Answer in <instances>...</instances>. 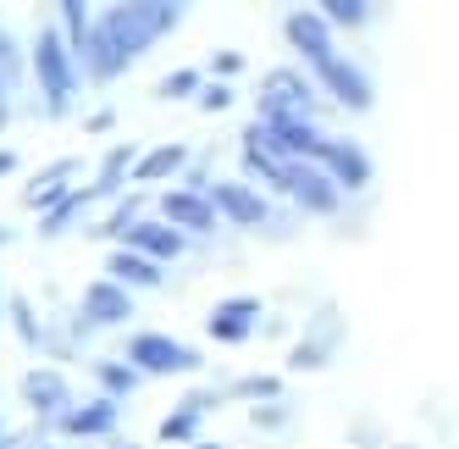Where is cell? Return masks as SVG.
<instances>
[{
    "label": "cell",
    "instance_id": "cell-1",
    "mask_svg": "<svg viewBox=\"0 0 459 449\" xmlns=\"http://www.w3.org/2000/svg\"><path fill=\"white\" fill-rule=\"evenodd\" d=\"M183 6H188V0H122V6H111L100 22H89L83 50L73 61H83L94 84H111L117 73L134 67L155 40L172 34Z\"/></svg>",
    "mask_w": 459,
    "mask_h": 449
},
{
    "label": "cell",
    "instance_id": "cell-2",
    "mask_svg": "<svg viewBox=\"0 0 459 449\" xmlns=\"http://www.w3.org/2000/svg\"><path fill=\"white\" fill-rule=\"evenodd\" d=\"M28 67H34L39 89H45V111L50 117H67V106L78 101V61L61 40V28H39L34 50H28Z\"/></svg>",
    "mask_w": 459,
    "mask_h": 449
},
{
    "label": "cell",
    "instance_id": "cell-3",
    "mask_svg": "<svg viewBox=\"0 0 459 449\" xmlns=\"http://www.w3.org/2000/svg\"><path fill=\"white\" fill-rule=\"evenodd\" d=\"M260 172H266L288 200H299V206H305V211H316V216H333V211H338V200H343L338 189H333V178H326L316 162H266Z\"/></svg>",
    "mask_w": 459,
    "mask_h": 449
},
{
    "label": "cell",
    "instance_id": "cell-4",
    "mask_svg": "<svg viewBox=\"0 0 459 449\" xmlns=\"http://www.w3.org/2000/svg\"><path fill=\"white\" fill-rule=\"evenodd\" d=\"M316 117V89L305 73H266L260 78V122H310Z\"/></svg>",
    "mask_w": 459,
    "mask_h": 449
},
{
    "label": "cell",
    "instance_id": "cell-5",
    "mask_svg": "<svg viewBox=\"0 0 459 449\" xmlns=\"http://www.w3.org/2000/svg\"><path fill=\"white\" fill-rule=\"evenodd\" d=\"M127 361L134 372H155V377H178V372H200V349L178 344L172 333H134L127 339Z\"/></svg>",
    "mask_w": 459,
    "mask_h": 449
},
{
    "label": "cell",
    "instance_id": "cell-6",
    "mask_svg": "<svg viewBox=\"0 0 459 449\" xmlns=\"http://www.w3.org/2000/svg\"><path fill=\"white\" fill-rule=\"evenodd\" d=\"M155 211H160V222H167V228H178L183 239H188V233H216V228H221V216H216V206L205 200V189H172V195L155 200Z\"/></svg>",
    "mask_w": 459,
    "mask_h": 449
},
{
    "label": "cell",
    "instance_id": "cell-7",
    "mask_svg": "<svg viewBox=\"0 0 459 449\" xmlns=\"http://www.w3.org/2000/svg\"><path fill=\"white\" fill-rule=\"evenodd\" d=\"M78 316H83V333L89 328H117V322H127L134 316V295H127L122 283H111V277H94L89 288H83V300H78Z\"/></svg>",
    "mask_w": 459,
    "mask_h": 449
},
{
    "label": "cell",
    "instance_id": "cell-8",
    "mask_svg": "<svg viewBox=\"0 0 459 449\" xmlns=\"http://www.w3.org/2000/svg\"><path fill=\"white\" fill-rule=\"evenodd\" d=\"M316 167L333 178L338 195H343V189H366V183H371V162H366V150L349 145V139H321Z\"/></svg>",
    "mask_w": 459,
    "mask_h": 449
},
{
    "label": "cell",
    "instance_id": "cell-9",
    "mask_svg": "<svg viewBox=\"0 0 459 449\" xmlns=\"http://www.w3.org/2000/svg\"><path fill=\"white\" fill-rule=\"evenodd\" d=\"M122 250H134V255H144V261L167 267V261H178V255L188 250V239L178 228H167V222H155V216H139L134 228L122 233Z\"/></svg>",
    "mask_w": 459,
    "mask_h": 449
},
{
    "label": "cell",
    "instance_id": "cell-10",
    "mask_svg": "<svg viewBox=\"0 0 459 449\" xmlns=\"http://www.w3.org/2000/svg\"><path fill=\"white\" fill-rule=\"evenodd\" d=\"M316 73H321V84H326V89H333V101H338V106H349V111H371V106H377V89H371V78L359 73L354 61L326 56Z\"/></svg>",
    "mask_w": 459,
    "mask_h": 449
},
{
    "label": "cell",
    "instance_id": "cell-11",
    "mask_svg": "<svg viewBox=\"0 0 459 449\" xmlns=\"http://www.w3.org/2000/svg\"><path fill=\"white\" fill-rule=\"evenodd\" d=\"M255 316H260V300L255 295H233V300H216L211 316H205V333L216 344H244L255 333Z\"/></svg>",
    "mask_w": 459,
    "mask_h": 449
},
{
    "label": "cell",
    "instance_id": "cell-12",
    "mask_svg": "<svg viewBox=\"0 0 459 449\" xmlns=\"http://www.w3.org/2000/svg\"><path fill=\"white\" fill-rule=\"evenodd\" d=\"M22 400L34 405V416L56 422V416L73 405V389H67V377H61V372H50V366H28V372H22Z\"/></svg>",
    "mask_w": 459,
    "mask_h": 449
},
{
    "label": "cell",
    "instance_id": "cell-13",
    "mask_svg": "<svg viewBox=\"0 0 459 449\" xmlns=\"http://www.w3.org/2000/svg\"><path fill=\"white\" fill-rule=\"evenodd\" d=\"M205 200L216 206V216L238 222V228H260V222H266V200H260L249 183H211Z\"/></svg>",
    "mask_w": 459,
    "mask_h": 449
},
{
    "label": "cell",
    "instance_id": "cell-14",
    "mask_svg": "<svg viewBox=\"0 0 459 449\" xmlns=\"http://www.w3.org/2000/svg\"><path fill=\"white\" fill-rule=\"evenodd\" d=\"M282 34H288V45L299 50L310 67H321L326 56H338V50H333V28H326L316 12H293V17L282 22Z\"/></svg>",
    "mask_w": 459,
    "mask_h": 449
},
{
    "label": "cell",
    "instance_id": "cell-15",
    "mask_svg": "<svg viewBox=\"0 0 459 449\" xmlns=\"http://www.w3.org/2000/svg\"><path fill=\"white\" fill-rule=\"evenodd\" d=\"M56 427L67 433V438H100V433H111L117 427V400H89V405H67L56 416Z\"/></svg>",
    "mask_w": 459,
    "mask_h": 449
},
{
    "label": "cell",
    "instance_id": "cell-16",
    "mask_svg": "<svg viewBox=\"0 0 459 449\" xmlns=\"http://www.w3.org/2000/svg\"><path fill=\"white\" fill-rule=\"evenodd\" d=\"M83 172V162H73V155H67V162H50L39 178H34V189H28V195H22V206H34V211H50L61 195H67V189H73V178Z\"/></svg>",
    "mask_w": 459,
    "mask_h": 449
},
{
    "label": "cell",
    "instance_id": "cell-17",
    "mask_svg": "<svg viewBox=\"0 0 459 449\" xmlns=\"http://www.w3.org/2000/svg\"><path fill=\"white\" fill-rule=\"evenodd\" d=\"M188 167V150L183 145H160V150H144L134 155V167H127V183H167L172 172Z\"/></svg>",
    "mask_w": 459,
    "mask_h": 449
},
{
    "label": "cell",
    "instance_id": "cell-18",
    "mask_svg": "<svg viewBox=\"0 0 459 449\" xmlns=\"http://www.w3.org/2000/svg\"><path fill=\"white\" fill-rule=\"evenodd\" d=\"M205 410H216V394H205V389H194V394H183L178 400V410L160 422V438L167 444H183V438H194V427H200V416Z\"/></svg>",
    "mask_w": 459,
    "mask_h": 449
},
{
    "label": "cell",
    "instance_id": "cell-19",
    "mask_svg": "<svg viewBox=\"0 0 459 449\" xmlns=\"http://www.w3.org/2000/svg\"><path fill=\"white\" fill-rule=\"evenodd\" d=\"M106 277H111V283H122V288H155V283H160V267L117 244V250L106 255Z\"/></svg>",
    "mask_w": 459,
    "mask_h": 449
},
{
    "label": "cell",
    "instance_id": "cell-20",
    "mask_svg": "<svg viewBox=\"0 0 459 449\" xmlns=\"http://www.w3.org/2000/svg\"><path fill=\"white\" fill-rule=\"evenodd\" d=\"M94 200H100V189H94V183H78V189H67V195H61L50 211H45V239H56V233H67V222H78V211L83 206H94Z\"/></svg>",
    "mask_w": 459,
    "mask_h": 449
},
{
    "label": "cell",
    "instance_id": "cell-21",
    "mask_svg": "<svg viewBox=\"0 0 459 449\" xmlns=\"http://www.w3.org/2000/svg\"><path fill=\"white\" fill-rule=\"evenodd\" d=\"M316 17L326 22V28H366V17H371V0H316Z\"/></svg>",
    "mask_w": 459,
    "mask_h": 449
},
{
    "label": "cell",
    "instance_id": "cell-22",
    "mask_svg": "<svg viewBox=\"0 0 459 449\" xmlns=\"http://www.w3.org/2000/svg\"><path fill=\"white\" fill-rule=\"evenodd\" d=\"M56 12H61V40H67V50L78 56L83 50V34H89V0H56Z\"/></svg>",
    "mask_w": 459,
    "mask_h": 449
},
{
    "label": "cell",
    "instance_id": "cell-23",
    "mask_svg": "<svg viewBox=\"0 0 459 449\" xmlns=\"http://www.w3.org/2000/svg\"><path fill=\"white\" fill-rule=\"evenodd\" d=\"M94 377H100L106 400H122V394H134V389H139V372H134V366H122V361H94Z\"/></svg>",
    "mask_w": 459,
    "mask_h": 449
},
{
    "label": "cell",
    "instance_id": "cell-24",
    "mask_svg": "<svg viewBox=\"0 0 459 449\" xmlns=\"http://www.w3.org/2000/svg\"><path fill=\"white\" fill-rule=\"evenodd\" d=\"M326 361H333V344H326L321 333H316V339H305V344H293V349H288V372H321Z\"/></svg>",
    "mask_w": 459,
    "mask_h": 449
},
{
    "label": "cell",
    "instance_id": "cell-25",
    "mask_svg": "<svg viewBox=\"0 0 459 449\" xmlns=\"http://www.w3.org/2000/svg\"><path fill=\"white\" fill-rule=\"evenodd\" d=\"M200 73H194V67H178V73H167V78H160L155 84V101H188V94H200Z\"/></svg>",
    "mask_w": 459,
    "mask_h": 449
},
{
    "label": "cell",
    "instance_id": "cell-26",
    "mask_svg": "<svg viewBox=\"0 0 459 449\" xmlns=\"http://www.w3.org/2000/svg\"><path fill=\"white\" fill-rule=\"evenodd\" d=\"M6 316H12V328H17V339H22V344H39V339H45V328H39L34 305H28L22 295H12V300H6Z\"/></svg>",
    "mask_w": 459,
    "mask_h": 449
},
{
    "label": "cell",
    "instance_id": "cell-27",
    "mask_svg": "<svg viewBox=\"0 0 459 449\" xmlns=\"http://www.w3.org/2000/svg\"><path fill=\"white\" fill-rule=\"evenodd\" d=\"M17 78H22V45L6 34V28H0V89H17Z\"/></svg>",
    "mask_w": 459,
    "mask_h": 449
},
{
    "label": "cell",
    "instance_id": "cell-28",
    "mask_svg": "<svg viewBox=\"0 0 459 449\" xmlns=\"http://www.w3.org/2000/svg\"><path fill=\"white\" fill-rule=\"evenodd\" d=\"M233 394H238V400H260V405H266V400H282V377H238Z\"/></svg>",
    "mask_w": 459,
    "mask_h": 449
},
{
    "label": "cell",
    "instance_id": "cell-29",
    "mask_svg": "<svg viewBox=\"0 0 459 449\" xmlns=\"http://www.w3.org/2000/svg\"><path fill=\"white\" fill-rule=\"evenodd\" d=\"M134 222H139V200H127V206H117V211H111V216L100 222V228H94V239H111V233L122 239L127 228H134Z\"/></svg>",
    "mask_w": 459,
    "mask_h": 449
},
{
    "label": "cell",
    "instance_id": "cell-30",
    "mask_svg": "<svg viewBox=\"0 0 459 449\" xmlns=\"http://www.w3.org/2000/svg\"><path fill=\"white\" fill-rule=\"evenodd\" d=\"M194 101H200V111H227V106H233V89H227V84H200Z\"/></svg>",
    "mask_w": 459,
    "mask_h": 449
},
{
    "label": "cell",
    "instance_id": "cell-31",
    "mask_svg": "<svg viewBox=\"0 0 459 449\" xmlns=\"http://www.w3.org/2000/svg\"><path fill=\"white\" fill-rule=\"evenodd\" d=\"M249 422H255V427H282V422H288V405H282V400H266V405L249 410Z\"/></svg>",
    "mask_w": 459,
    "mask_h": 449
},
{
    "label": "cell",
    "instance_id": "cell-32",
    "mask_svg": "<svg viewBox=\"0 0 459 449\" xmlns=\"http://www.w3.org/2000/svg\"><path fill=\"white\" fill-rule=\"evenodd\" d=\"M211 67H216L221 78H233V73H244V56H238V50H221V56L211 61ZM221 78H216V84H221Z\"/></svg>",
    "mask_w": 459,
    "mask_h": 449
},
{
    "label": "cell",
    "instance_id": "cell-33",
    "mask_svg": "<svg viewBox=\"0 0 459 449\" xmlns=\"http://www.w3.org/2000/svg\"><path fill=\"white\" fill-rule=\"evenodd\" d=\"M106 128H117V111H94L89 117V134H106Z\"/></svg>",
    "mask_w": 459,
    "mask_h": 449
},
{
    "label": "cell",
    "instance_id": "cell-34",
    "mask_svg": "<svg viewBox=\"0 0 459 449\" xmlns=\"http://www.w3.org/2000/svg\"><path fill=\"white\" fill-rule=\"evenodd\" d=\"M6 122H12V94L0 89V134H6Z\"/></svg>",
    "mask_w": 459,
    "mask_h": 449
},
{
    "label": "cell",
    "instance_id": "cell-35",
    "mask_svg": "<svg viewBox=\"0 0 459 449\" xmlns=\"http://www.w3.org/2000/svg\"><path fill=\"white\" fill-rule=\"evenodd\" d=\"M6 172H17V155H12V150H0V178H6Z\"/></svg>",
    "mask_w": 459,
    "mask_h": 449
},
{
    "label": "cell",
    "instance_id": "cell-36",
    "mask_svg": "<svg viewBox=\"0 0 459 449\" xmlns=\"http://www.w3.org/2000/svg\"><path fill=\"white\" fill-rule=\"evenodd\" d=\"M0 449H12V433H6V427H0Z\"/></svg>",
    "mask_w": 459,
    "mask_h": 449
},
{
    "label": "cell",
    "instance_id": "cell-37",
    "mask_svg": "<svg viewBox=\"0 0 459 449\" xmlns=\"http://www.w3.org/2000/svg\"><path fill=\"white\" fill-rule=\"evenodd\" d=\"M194 449H221V444H194Z\"/></svg>",
    "mask_w": 459,
    "mask_h": 449
},
{
    "label": "cell",
    "instance_id": "cell-38",
    "mask_svg": "<svg viewBox=\"0 0 459 449\" xmlns=\"http://www.w3.org/2000/svg\"><path fill=\"white\" fill-rule=\"evenodd\" d=\"M6 239H12V233H6V228H0V244H6Z\"/></svg>",
    "mask_w": 459,
    "mask_h": 449
},
{
    "label": "cell",
    "instance_id": "cell-39",
    "mask_svg": "<svg viewBox=\"0 0 459 449\" xmlns=\"http://www.w3.org/2000/svg\"><path fill=\"white\" fill-rule=\"evenodd\" d=\"M0 311H6V295H0Z\"/></svg>",
    "mask_w": 459,
    "mask_h": 449
}]
</instances>
